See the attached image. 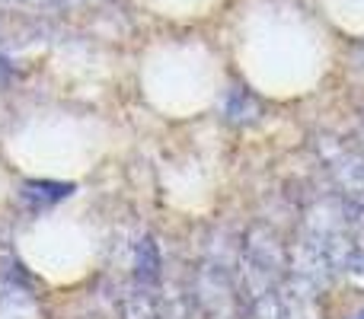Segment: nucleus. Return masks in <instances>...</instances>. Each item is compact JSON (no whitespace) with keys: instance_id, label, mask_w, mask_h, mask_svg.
I'll list each match as a JSON object with an SVG mask.
<instances>
[{"instance_id":"nucleus-1","label":"nucleus","mask_w":364,"mask_h":319,"mask_svg":"<svg viewBox=\"0 0 364 319\" xmlns=\"http://www.w3.org/2000/svg\"><path fill=\"white\" fill-rule=\"evenodd\" d=\"M70 192H74L70 185H55V182H29V185H26V198L42 201V205H48V201H61L64 195H70Z\"/></svg>"},{"instance_id":"nucleus-2","label":"nucleus","mask_w":364,"mask_h":319,"mask_svg":"<svg viewBox=\"0 0 364 319\" xmlns=\"http://www.w3.org/2000/svg\"><path fill=\"white\" fill-rule=\"evenodd\" d=\"M355 319H364V313H358V316H355Z\"/></svg>"}]
</instances>
